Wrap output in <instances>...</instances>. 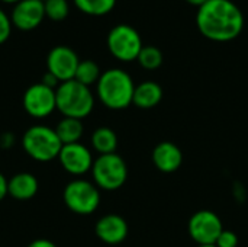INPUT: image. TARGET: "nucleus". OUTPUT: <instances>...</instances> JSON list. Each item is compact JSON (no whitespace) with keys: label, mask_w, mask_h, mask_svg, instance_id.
<instances>
[{"label":"nucleus","mask_w":248,"mask_h":247,"mask_svg":"<svg viewBox=\"0 0 248 247\" xmlns=\"http://www.w3.org/2000/svg\"><path fill=\"white\" fill-rule=\"evenodd\" d=\"M163 99V89L155 82H142L135 86L132 103L140 109H153Z\"/></svg>","instance_id":"obj_16"},{"label":"nucleus","mask_w":248,"mask_h":247,"mask_svg":"<svg viewBox=\"0 0 248 247\" xmlns=\"http://www.w3.org/2000/svg\"><path fill=\"white\" fill-rule=\"evenodd\" d=\"M153 163L163 173L176 172L183 163V153L171 141H161L153 150Z\"/></svg>","instance_id":"obj_14"},{"label":"nucleus","mask_w":248,"mask_h":247,"mask_svg":"<svg viewBox=\"0 0 248 247\" xmlns=\"http://www.w3.org/2000/svg\"><path fill=\"white\" fill-rule=\"evenodd\" d=\"M22 147L31 159L46 163L58 159L62 143L54 128L46 125H32L22 137Z\"/></svg>","instance_id":"obj_4"},{"label":"nucleus","mask_w":248,"mask_h":247,"mask_svg":"<svg viewBox=\"0 0 248 247\" xmlns=\"http://www.w3.org/2000/svg\"><path fill=\"white\" fill-rule=\"evenodd\" d=\"M80 60L77 54L64 45L55 47L49 51L46 57V67L51 74H54L60 83L73 80L77 71Z\"/></svg>","instance_id":"obj_11"},{"label":"nucleus","mask_w":248,"mask_h":247,"mask_svg":"<svg viewBox=\"0 0 248 247\" xmlns=\"http://www.w3.org/2000/svg\"><path fill=\"white\" fill-rule=\"evenodd\" d=\"M41 83H42V84H45V86H48V87H51V89H57V87H58V84H60L58 79H57L54 74H51L49 71H46V73L42 76Z\"/></svg>","instance_id":"obj_25"},{"label":"nucleus","mask_w":248,"mask_h":247,"mask_svg":"<svg viewBox=\"0 0 248 247\" xmlns=\"http://www.w3.org/2000/svg\"><path fill=\"white\" fill-rule=\"evenodd\" d=\"M38 179L28 172L16 173L7 181V195H10L16 201L32 199L38 194Z\"/></svg>","instance_id":"obj_15"},{"label":"nucleus","mask_w":248,"mask_h":247,"mask_svg":"<svg viewBox=\"0 0 248 247\" xmlns=\"http://www.w3.org/2000/svg\"><path fill=\"white\" fill-rule=\"evenodd\" d=\"M92 146L99 156L112 154L118 148V135L109 127H99L92 134Z\"/></svg>","instance_id":"obj_18"},{"label":"nucleus","mask_w":248,"mask_h":247,"mask_svg":"<svg viewBox=\"0 0 248 247\" xmlns=\"http://www.w3.org/2000/svg\"><path fill=\"white\" fill-rule=\"evenodd\" d=\"M100 76H102L100 68H99V66L94 61H92V60H83V61H80V64L77 67L74 80H77L78 83L90 87L92 84H94V83L99 82Z\"/></svg>","instance_id":"obj_19"},{"label":"nucleus","mask_w":248,"mask_h":247,"mask_svg":"<svg viewBox=\"0 0 248 247\" xmlns=\"http://www.w3.org/2000/svg\"><path fill=\"white\" fill-rule=\"evenodd\" d=\"M1 1H3V3H9V4H10V3H15V4H16V3H19L20 0H1Z\"/></svg>","instance_id":"obj_30"},{"label":"nucleus","mask_w":248,"mask_h":247,"mask_svg":"<svg viewBox=\"0 0 248 247\" xmlns=\"http://www.w3.org/2000/svg\"><path fill=\"white\" fill-rule=\"evenodd\" d=\"M99 240L106 245H119L128 236V224L118 214H108L99 218L94 227Z\"/></svg>","instance_id":"obj_13"},{"label":"nucleus","mask_w":248,"mask_h":247,"mask_svg":"<svg viewBox=\"0 0 248 247\" xmlns=\"http://www.w3.org/2000/svg\"><path fill=\"white\" fill-rule=\"evenodd\" d=\"M137 61L145 70H155L163 64V52L157 47H153V45L142 47Z\"/></svg>","instance_id":"obj_21"},{"label":"nucleus","mask_w":248,"mask_h":247,"mask_svg":"<svg viewBox=\"0 0 248 247\" xmlns=\"http://www.w3.org/2000/svg\"><path fill=\"white\" fill-rule=\"evenodd\" d=\"M12 32V20L10 17L0 9V45L4 44Z\"/></svg>","instance_id":"obj_24"},{"label":"nucleus","mask_w":248,"mask_h":247,"mask_svg":"<svg viewBox=\"0 0 248 247\" xmlns=\"http://www.w3.org/2000/svg\"><path fill=\"white\" fill-rule=\"evenodd\" d=\"M199 32L215 42L235 39L244 28V16L231 0H208L196 15Z\"/></svg>","instance_id":"obj_1"},{"label":"nucleus","mask_w":248,"mask_h":247,"mask_svg":"<svg viewBox=\"0 0 248 247\" xmlns=\"http://www.w3.org/2000/svg\"><path fill=\"white\" fill-rule=\"evenodd\" d=\"M215 246L237 247L238 246V237H237V234H235L234 231H231V230H224V231L219 234V237H218V240H217Z\"/></svg>","instance_id":"obj_23"},{"label":"nucleus","mask_w":248,"mask_h":247,"mask_svg":"<svg viewBox=\"0 0 248 247\" xmlns=\"http://www.w3.org/2000/svg\"><path fill=\"white\" fill-rule=\"evenodd\" d=\"M198 247H217L215 245H198Z\"/></svg>","instance_id":"obj_31"},{"label":"nucleus","mask_w":248,"mask_h":247,"mask_svg":"<svg viewBox=\"0 0 248 247\" xmlns=\"http://www.w3.org/2000/svg\"><path fill=\"white\" fill-rule=\"evenodd\" d=\"M22 105L29 116L36 119L46 118L57 109L55 89H51L41 82L35 83L26 89Z\"/></svg>","instance_id":"obj_8"},{"label":"nucleus","mask_w":248,"mask_h":247,"mask_svg":"<svg viewBox=\"0 0 248 247\" xmlns=\"http://www.w3.org/2000/svg\"><path fill=\"white\" fill-rule=\"evenodd\" d=\"M135 84L132 77L121 68H109L102 73L96 83L99 100L112 111L126 109L134 99Z\"/></svg>","instance_id":"obj_2"},{"label":"nucleus","mask_w":248,"mask_h":247,"mask_svg":"<svg viewBox=\"0 0 248 247\" xmlns=\"http://www.w3.org/2000/svg\"><path fill=\"white\" fill-rule=\"evenodd\" d=\"M62 201L71 213L77 215H90L100 205V192L94 183L86 179H74L65 185Z\"/></svg>","instance_id":"obj_6"},{"label":"nucleus","mask_w":248,"mask_h":247,"mask_svg":"<svg viewBox=\"0 0 248 247\" xmlns=\"http://www.w3.org/2000/svg\"><path fill=\"white\" fill-rule=\"evenodd\" d=\"M42 1H45V0H42Z\"/></svg>","instance_id":"obj_32"},{"label":"nucleus","mask_w":248,"mask_h":247,"mask_svg":"<svg viewBox=\"0 0 248 247\" xmlns=\"http://www.w3.org/2000/svg\"><path fill=\"white\" fill-rule=\"evenodd\" d=\"M45 17L42 0H20L12 10V23L20 31H32L41 25Z\"/></svg>","instance_id":"obj_12"},{"label":"nucleus","mask_w":248,"mask_h":247,"mask_svg":"<svg viewBox=\"0 0 248 247\" xmlns=\"http://www.w3.org/2000/svg\"><path fill=\"white\" fill-rule=\"evenodd\" d=\"M26 247H57V245L46 239H36V240L31 242Z\"/></svg>","instance_id":"obj_27"},{"label":"nucleus","mask_w":248,"mask_h":247,"mask_svg":"<svg viewBox=\"0 0 248 247\" xmlns=\"http://www.w3.org/2000/svg\"><path fill=\"white\" fill-rule=\"evenodd\" d=\"M54 130H55L60 141L62 143V146L80 143L83 132H84V127H83V122L80 119L65 118V116L57 124V127Z\"/></svg>","instance_id":"obj_17"},{"label":"nucleus","mask_w":248,"mask_h":247,"mask_svg":"<svg viewBox=\"0 0 248 247\" xmlns=\"http://www.w3.org/2000/svg\"><path fill=\"white\" fill-rule=\"evenodd\" d=\"M44 6H45V16L55 22L64 20L70 12L67 0H45Z\"/></svg>","instance_id":"obj_22"},{"label":"nucleus","mask_w":248,"mask_h":247,"mask_svg":"<svg viewBox=\"0 0 248 247\" xmlns=\"http://www.w3.org/2000/svg\"><path fill=\"white\" fill-rule=\"evenodd\" d=\"M58 162L67 173L73 176H81L92 170L94 160L92 151L84 144L74 143L61 147Z\"/></svg>","instance_id":"obj_10"},{"label":"nucleus","mask_w":248,"mask_h":247,"mask_svg":"<svg viewBox=\"0 0 248 247\" xmlns=\"http://www.w3.org/2000/svg\"><path fill=\"white\" fill-rule=\"evenodd\" d=\"M7 181L3 173H0V202L7 197Z\"/></svg>","instance_id":"obj_28"},{"label":"nucleus","mask_w":248,"mask_h":247,"mask_svg":"<svg viewBox=\"0 0 248 247\" xmlns=\"http://www.w3.org/2000/svg\"><path fill=\"white\" fill-rule=\"evenodd\" d=\"M93 183L103 191H118L122 188L128 178V167L125 160L116 154H102L92 166Z\"/></svg>","instance_id":"obj_5"},{"label":"nucleus","mask_w":248,"mask_h":247,"mask_svg":"<svg viewBox=\"0 0 248 247\" xmlns=\"http://www.w3.org/2000/svg\"><path fill=\"white\" fill-rule=\"evenodd\" d=\"M187 3H190V4H193V6H198V7H201V6H203L208 0H186Z\"/></svg>","instance_id":"obj_29"},{"label":"nucleus","mask_w":248,"mask_h":247,"mask_svg":"<svg viewBox=\"0 0 248 247\" xmlns=\"http://www.w3.org/2000/svg\"><path fill=\"white\" fill-rule=\"evenodd\" d=\"M142 47L138 31L129 25H116L108 35V48L119 61L129 63L137 60Z\"/></svg>","instance_id":"obj_7"},{"label":"nucleus","mask_w":248,"mask_h":247,"mask_svg":"<svg viewBox=\"0 0 248 247\" xmlns=\"http://www.w3.org/2000/svg\"><path fill=\"white\" fill-rule=\"evenodd\" d=\"M74 4L86 15L103 16L115 7L116 0H74Z\"/></svg>","instance_id":"obj_20"},{"label":"nucleus","mask_w":248,"mask_h":247,"mask_svg":"<svg viewBox=\"0 0 248 247\" xmlns=\"http://www.w3.org/2000/svg\"><path fill=\"white\" fill-rule=\"evenodd\" d=\"M55 99L57 109L65 118H76L81 121L89 116L94 108V95L90 87L74 79L58 84L55 89Z\"/></svg>","instance_id":"obj_3"},{"label":"nucleus","mask_w":248,"mask_h":247,"mask_svg":"<svg viewBox=\"0 0 248 247\" xmlns=\"http://www.w3.org/2000/svg\"><path fill=\"white\" fill-rule=\"evenodd\" d=\"M189 234L198 245H215L224 231L221 218L209 210L196 211L189 220Z\"/></svg>","instance_id":"obj_9"},{"label":"nucleus","mask_w":248,"mask_h":247,"mask_svg":"<svg viewBox=\"0 0 248 247\" xmlns=\"http://www.w3.org/2000/svg\"><path fill=\"white\" fill-rule=\"evenodd\" d=\"M15 144V135L10 132H4L0 135V147L1 148H10Z\"/></svg>","instance_id":"obj_26"}]
</instances>
